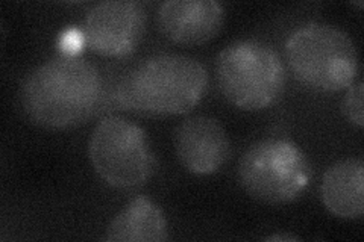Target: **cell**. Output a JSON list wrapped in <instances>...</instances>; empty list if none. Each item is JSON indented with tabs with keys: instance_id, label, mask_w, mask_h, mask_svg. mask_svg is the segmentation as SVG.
Wrapping results in <instances>:
<instances>
[{
	"instance_id": "6da1fadb",
	"label": "cell",
	"mask_w": 364,
	"mask_h": 242,
	"mask_svg": "<svg viewBox=\"0 0 364 242\" xmlns=\"http://www.w3.org/2000/svg\"><path fill=\"white\" fill-rule=\"evenodd\" d=\"M97 67L79 56H58L31 70L20 87L28 117L48 129H67L90 120L104 101Z\"/></svg>"
},
{
	"instance_id": "7a4b0ae2",
	"label": "cell",
	"mask_w": 364,
	"mask_h": 242,
	"mask_svg": "<svg viewBox=\"0 0 364 242\" xmlns=\"http://www.w3.org/2000/svg\"><path fill=\"white\" fill-rule=\"evenodd\" d=\"M207 89L208 73L198 60L164 53L131 68L120 79L116 100L141 115H181L195 109Z\"/></svg>"
},
{
	"instance_id": "3957f363",
	"label": "cell",
	"mask_w": 364,
	"mask_h": 242,
	"mask_svg": "<svg viewBox=\"0 0 364 242\" xmlns=\"http://www.w3.org/2000/svg\"><path fill=\"white\" fill-rule=\"evenodd\" d=\"M286 60L293 76L317 91H340L360 72L357 45L345 31L326 23H306L291 32Z\"/></svg>"
},
{
	"instance_id": "277c9868",
	"label": "cell",
	"mask_w": 364,
	"mask_h": 242,
	"mask_svg": "<svg viewBox=\"0 0 364 242\" xmlns=\"http://www.w3.org/2000/svg\"><path fill=\"white\" fill-rule=\"evenodd\" d=\"M215 79L222 94L234 106L261 111L281 99L287 70L272 45L258 40H240L219 53Z\"/></svg>"
},
{
	"instance_id": "5b68a950",
	"label": "cell",
	"mask_w": 364,
	"mask_h": 242,
	"mask_svg": "<svg viewBox=\"0 0 364 242\" xmlns=\"http://www.w3.org/2000/svg\"><path fill=\"white\" fill-rule=\"evenodd\" d=\"M237 176L250 197L269 204H287L302 197L313 172L298 144L286 138H266L246 150Z\"/></svg>"
},
{
	"instance_id": "8992f818",
	"label": "cell",
	"mask_w": 364,
	"mask_h": 242,
	"mask_svg": "<svg viewBox=\"0 0 364 242\" xmlns=\"http://www.w3.org/2000/svg\"><path fill=\"white\" fill-rule=\"evenodd\" d=\"M88 155L99 177L117 189L143 187L156 168L154 148L144 129L116 115L97 123L90 138Z\"/></svg>"
},
{
	"instance_id": "52a82bcc",
	"label": "cell",
	"mask_w": 364,
	"mask_h": 242,
	"mask_svg": "<svg viewBox=\"0 0 364 242\" xmlns=\"http://www.w3.org/2000/svg\"><path fill=\"white\" fill-rule=\"evenodd\" d=\"M146 29V11L135 0H105L88 11L84 35L88 48L108 57L131 55Z\"/></svg>"
},
{
	"instance_id": "ba28073f",
	"label": "cell",
	"mask_w": 364,
	"mask_h": 242,
	"mask_svg": "<svg viewBox=\"0 0 364 242\" xmlns=\"http://www.w3.org/2000/svg\"><path fill=\"white\" fill-rule=\"evenodd\" d=\"M175 150L181 165L188 172L210 176L226 164L231 143L219 120L196 115L176 128Z\"/></svg>"
},
{
	"instance_id": "9c48e42d",
	"label": "cell",
	"mask_w": 364,
	"mask_h": 242,
	"mask_svg": "<svg viewBox=\"0 0 364 242\" xmlns=\"http://www.w3.org/2000/svg\"><path fill=\"white\" fill-rule=\"evenodd\" d=\"M225 6L215 0H167L158 8V26L173 43L199 45L218 37Z\"/></svg>"
},
{
	"instance_id": "30bf717a",
	"label": "cell",
	"mask_w": 364,
	"mask_h": 242,
	"mask_svg": "<svg viewBox=\"0 0 364 242\" xmlns=\"http://www.w3.org/2000/svg\"><path fill=\"white\" fill-rule=\"evenodd\" d=\"M322 202L337 218L357 220L364 212V164L346 158L329 167L322 179Z\"/></svg>"
},
{
	"instance_id": "8fae6325",
	"label": "cell",
	"mask_w": 364,
	"mask_h": 242,
	"mask_svg": "<svg viewBox=\"0 0 364 242\" xmlns=\"http://www.w3.org/2000/svg\"><path fill=\"white\" fill-rule=\"evenodd\" d=\"M105 239L111 242H163L168 226L161 207L144 195L131 200L112 218Z\"/></svg>"
},
{
	"instance_id": "7c38bea8",
	"label": "cell",
	"mask_w": 364,
	"mask_h": 242,
	"mask_svg": "<svg viewBox=\"0 0 364 242\" xmlns=\"http://www.w3.org/2000/svg\"><path fill=\"white\" fill-rule=\"evenodd\" d=\"M363 96H364V85L363 80H357L348 89V93L341 103V111L345 117L352 123L363 128L364 126V115H363Z\"/></svg>"
},
{
	"instance_id": "4fadbf2b",
	"label": "cell",
	"mask_w": 364,
	"mask_h": 242,
	"mask_svg": "<svg viewBox=\"0 0 364 242\" xmlns=\"http://www.w3.org/2000/svg\"><path fill=\"white\" fill-rule=\"evenodd\" d=\"M85 44L87 43H85L84 32L77 31V29L64 31L58 40V45H60L61 53L64 56H77L79 53H81Z\"/></svg>"
},
{
	"instance_id": "5bb4252c",
	"label": "cell",
	"mask_w": 364,
	"mask_h": 242,
	"mask_svg": "<svg viewBox=\"0 0 364 242\" xmlns=\"http://www.w3.org/2000/svg\"><path fill=\"white\" fill-rule=\"evenodd\" d=\"M298 236L293 235H273V236H267L266 241H298Z\"/></svg>"
}]
</instances>
